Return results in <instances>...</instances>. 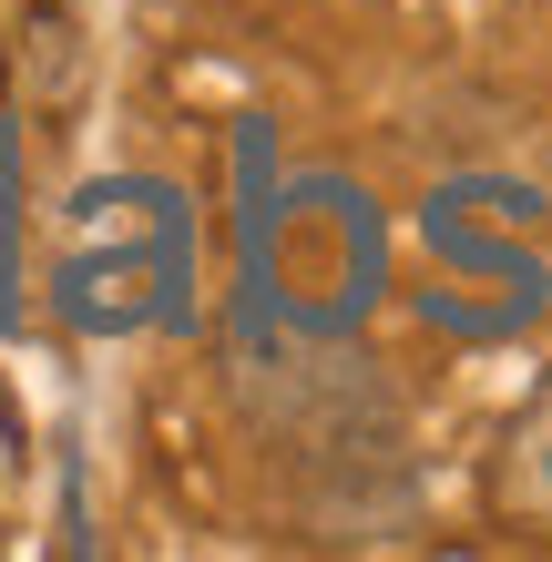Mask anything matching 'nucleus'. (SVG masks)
Masks as SVG:
<instances>
[{
  "mask_svg": "<svg viewBox=\"0 0 552 562\" xmlns=\"http://www.w3.org/2000/svg\"><path fill=\"white\" fill-rule=\"evenodd\" d=\"M61 317L82 338H134L184 317V205L174 184L103 175L61 205Z\"/></svg>",
  "mask_w": 552,
  "mask_h": 562,
  "instance_id": "1",
  "label": "nucleus"
},
{
  "mask_svg": "<svg viewBox=\"0 0 552 562\" xmlns=\"http://www.w3.org/2000/svg\"><path fill=\"white\" fill-rule=\"evenodd\" d=\"M31 11H42V31H61V0H31Z\"/></svg>",
  "mask_w": 552,
  "mask_h": 562,
  "instance_id": "5",
  "label": "nucleus"
},
{
  "mask_svg": "<svg viewBox=\"0 0 552 562\" xmlns=\"http://www.w3.org/2000/svg\"><path fill=\"white\" fill-rule=\"evenodd\" d=\"M511 502L552 521V389L532 400V419L511 429Z\"/></svg>",
  "mask_w": 552,
  "mask_h": 562,
  "instance_id": "3",
  "label": "nucleus"
},
{
  "mask_svg": "<svg viewBox=\"0 0 552 562\" xmlns=\"http://www.w3.org/2000/svg\"><path fill=\"white\" fill-rule=\"evenodd\" d=\"M11 175H21V154H11V123H0V327H11Z\"/></svg>",
  "mask_w": 552,
  "mask_h": 562,
  "instance_id": "4",
  "label": "nucleus"
},
{
  "mask_svg": "<svg viewBox=\"0 0 552 562\" xmlns=\"http://www.w3.org/2000/svg\"><path fill=\"white\" fill-rule=\"evenodd\" d=\"M256 286L307 327H359L369 296H379V215H369V194L338 184V175L286 184L267 205V225H256Z\"/></svg>",
  "mask_w": 552,
  "mask_h": 562,
  "instance_id": "2",
  "label": "nucleus"
}]
</instances>
